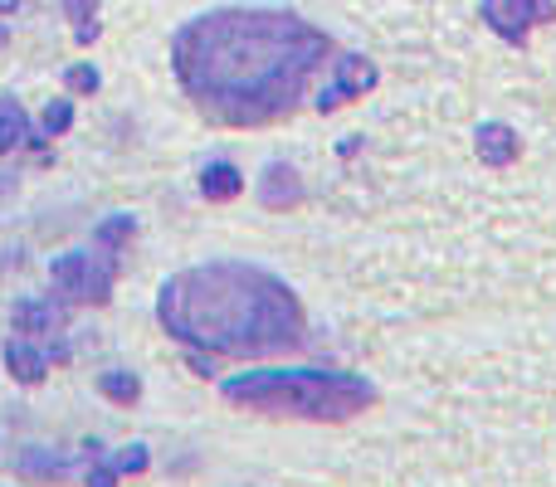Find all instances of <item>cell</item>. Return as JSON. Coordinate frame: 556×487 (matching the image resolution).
I'll use <instances>...</instances> for the list:
<instances>
[{
  "mask_svg": "<svg viewBox=\"0 0 556 487\" xmlns=\"http://www.w3.org/2000/svg\"><path fill=\"white\" fill-rule=\"evenodd\" d=\"M479 15L503 44L522 49L532 39V29L556 20V0H483Z\"/></svg>",
  "mask_w": 556,
  "mask_h": 487,
  "instance_id": "cell-4",
  "label": "cell"
},
{
  "mask_svg": "<svg viewBox=\"0 0 556 487\" xmlns=\"http://www.w3.org/2000/svg\"><path fill=\"white\" fill-rule=\"evenodd\" d=\"M371 88H376V64H371V59H362V54H342V59H337V78L323 88L317 107H323V113H332V107L352 103L356 93H371Z\"/></svg>",
  "mask_w": 556,
  "mask_h": 487,
  "instance_id": "cell-6",
  "label": "cell"
},
{
  "mask_svg": "<svg viewBox=\"0 0 556 487\" xmlns=\"http://www.w3.org/2000/svg\"><path fill=\"white\" fill-rule=\"evenodd\" d=\"M5 44H10V29H5V25H0V49H5Z\"/></svg>",
  "mask_w": 556,
  "mask_h": 487,
  "instance_id": "cell-23",
  "label": "cell"
},
{
  "mask_svg": "<svg viewBox=\"0 0 556 487\" xmlns=\"http://www.w3.org/2000/svg\"><path fill=\"white\" fill-rule=\"evenodd\" d=\"M98 390H103L113 405H137L142 400V381H137L132 371H103L98 375Z\"/></svg>",
  "mask_w": 556,
  "mask_h": 487,
  "instance_id": "cell-14",
  "label": "cell"
},
{
  "mask_svg": "<svg viewBox=\"0 0 556 487\" xmlns=\"http://www.w3.org/2000/svg\"><path fill=\"white\" fill-rule=\"evenodd\" d=\"M64 307L59 303H45V297H25V303H15V332L25 336H49L64 326Z\"/></svg>",
  "mask_w": 556,
  "mask_h": 487,
  "instance_id": "cell-10",
  "label": "cell"
},
{
  "mask_svg": "<svg viewBox=\"0 0 556 487\" xmlns=\"http://www.w3.org/2000/svg\"><path fill=\"white\" fill-rule=\"evenodd\" d=\"M152 469V453H147V444H127L123 459H117V473H147Z\"/></svg>",
  "mask_w": 556,
  "mask_h": 487,
  "instance_id": "cell-18",
  "label": "cell"
},
{
  "mask_svg": "<svg viewBox=\"0 0 556 487\" xmlns=\"http://www.w3.org/2000/svg\"><path fill=\"white\" fill-rule=\"evenodd\" d=\"M137 234V215H113V220H103L98 225V244L108 248V254H117L127 240Z\"/></svg>",
  "mask_w": 556,
  "mask_h": 487,
  "instance_id": "cell-15",
  "label": "cell"
},
{
  "mask_svg": "<svg viewBox=\"0 0 556 487\" xmlns=\"http://www.w3.org/2000/svg\"><path fill=\"white\" fill-rule=\"evenodd\" d=\"M240 191H244V176L235 171L230 162H211L201 171V195L205 201H235Z\"/></svg>",
  "mask_w": 556,
  "mask_h": 487,
  "instance_id": "cell-12",
  "label": "cell"
},
{
  "mask_svg": "<svg viewBox=\"0 0 556 487\" xmlns=\"http://www.w3.org/2000/svg\"><path fill=\"white\" fill-rule=\"evenodd\" d=\"M88 487H117V463H93L88 469Z\"/></svg>",
  "mask_w": 556,
  "mask_h": 487,
  "instance_id": "cell-20",
  "label": "cell"
},
{
  "mask_svg": "<svg viewBox=\"0 0 556 487\" xmlns=\"http://www.w3.org/2000/svg\"><path fill=\"white\" fill-rule=\"evenodd\" d=\"M64 15L78 20V25H88V20L98 15V0H64Z\"/></svg>",
  "mask_w": 556,
  "mask_h": 487,
  "instance_id": "cell-19",
  "label": "cell"
},
{
  "mask_svg": "<svg viewBox=\"0 0 556 487\" xmlns=\"http://www.w3.org/2000/svg\"><path fill=\"white\" fill-rule=\"evenodd\" d=\"M303 201V181H298V171L288 162H269L260 176V205L264 210H293V205Z\"/></svg>",
  "mask_w": 556,
  "mask_h": 487,
  "instance_id": "cell-7",
  "label": "cell"
},
{
  "mask_svg": "<svg viewBox=\"0 0 556 487\" xmlns=\"http://www.w3.org/2000/svg\"><path fill=\"white\" fill-rule=\"evenodd\" d=\"M68 127H74V103H68V98H54V103L45 107V117H39V132H45V137H64Z\"/></svg>",
  "mask_w": 556,
  "mask_h": 487,
  "instance_id": "cell-16",
  "label": "cell"
},
{
  "mask_svg": "<svg viewBox=\"0 0 556 487\" xmlns=\"http://www.w3.org/2000/svg\"><path fill=\"white\" fill-rule=\"evenodd\" d=\"M49 278L74 303H108V293H113V264H98L93 254H78V248L74 254H59L49 264Z\"/></svg>",
  "mask_w": 556,
  "mask_h": 487,
  "instance_id": "cell-5",
  "label": "cell"
},
{
  "mask_svg": "<svg viewBox=\"0 0 556 487\" xmlns=\"http://www.w3.org/2000/svg\"><path fill=\"white\" fill-rule=\"evenodd\" d=\"M220 395L240 410L298 414V420H352L371 410L376 385L352 371H240L220 385Z\"/></svg>",
  "mask_w": 556,
  "mask_h": 487,
  "instance_id": "cell-3",
  "label": "cell"
},
{
  "mask_svg": "<svg viewBox=\"0 0 556 487\" xmlns=\"http://www.w3.org/2000/svg\"><path fill=\"white\" fill-rule=\"evenodd\" d=\"M74 39H78V44H93V39H98V25H93V20H88V25H78Z\"/></svg>",
  "mask_w": 556,
  "mask_h": 487,
  "instance_id": "cell-21",
  "label": "cell"
},
{
  "mask_svg": "<svg viewBox=\"0 0 556 487\" xmlns=\"http://www.w3.org/2000/svg\"><path fill=\"white\" fill-rule=\"evenodd\" d=\"M332 39L293 10H211L172 39V68L211 123L264 127L298 107Z\"/></svg>",
  "mask_w": 556,
  "mask_h": 487,
  "instance_id": "cell-1",
  "label": "cell"
},
{
  "mask_svg": "<svg viewBox=\"0 0 556 487\" xmlns=\"http://www.w3.org/2000/svg\"><path fill=\"white\" fill-rule=\"evenodd\" d=\"M64 84H68V93H98V88H103V74H98L93 64H74L64 74Z\"/></svg>",
  "mask_w": 556,
  "mask_h": 487,
  "instance_id": "cell-17",
  "label": "cell"
},
{
  "mask_svg": "<svg viewBox=\"0 0 556 487\" xmlns=\"http://www.w3.org/2000/svg\"><path fill=\"white\" fill-rule=\"evenodd\" d=\"M29 137V113L15 103V98H0V152L20 146Z\"/></svg>",
  "mask_w": 556,
  "mask_h": 487,
  "instance_id": "cell-13",
  "label": "cell"
},
{
  "mask_svg": "<svg viewBox=\"0 0 556 487\" xmlns=\"http://www.w3.org/2000/svg\"><path fill=\"white\" fill-rule=\"evenodd\" d=\"M49 351H39V346H29V342H20V336H10L5 342V371L15 375L20 385H39L49 375Z\"/></svg>",
  "mask_w": 556,
  "mask_h": 487,
  "instance_id": "cell-9",
  "label": "cell"
},
{
  "mask_svg": "<svg viewBox=\"0 0 556 487\" xmlns=\"http://www.w3.org/2000/svg\"><path fill=\"white\" fill-rule=\"evenodd\" d=\"M156 317L181 346L215 356H274L303 342L298 297L254 264H201L166 278Z\"/></svg>",
  "mask_w": 556,
  "mask_h": 487,
  "instance_id": "cell-2",
  "label": "cell"
},
{
  "mask_svg": "<svg viewBox=\"0 0 556 487\" xmlns=\"http://www.w3.org/2000/svg\"><path fill=\"white\" fill-rule=\"evenodd\" d=\"M473 146H479V162H489L493 171H503V166H513L522 156V137L508 123H483L473 132Z\"/></svg>",
  "mask_w": 556,
  "mask_h": 487,
  "instance_id": "cell-8",
  "label": "cell"
},
{
  "mask_svg": "<svg viewBox=\"0 0 556 487\" xmlns=\"http://www.w3.org/2000/svg\"><path fill=\"white\" fill-rule=\"evenodd\" d=\"M15 473L29 483H49V478H64L68 459H59L54 449H20L15 453Z\"/></svg>",
  "mask_w": 556,
  "mask_h": 487,
  "instance_id": "cell-11",
  "label": "cell"
},
{
  "mask_svg": "<svg viewBox=\"0 0 556 487\" xmlns=\"http://www.w3.org/2000/svg\"><path fill=\"white\" fill-rule=\"evenodd\" d=\"M10 191H15V176H10V171H0V201H5Z\"/></svg>",
  "mask_w": 556,
  "mask_h": 487,
  "instance_id": "cell-22",
  "label": "cell"
}]
</instances>
